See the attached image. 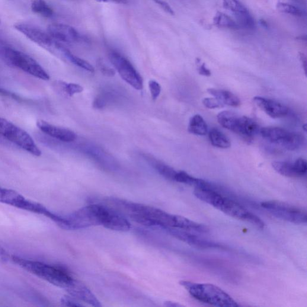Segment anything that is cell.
<instances>
[{
    "mask_svg": "<svg viewBox=\"0 0 307 307\" xmlns=\"http://www.w3.org/2000/svg\"><path fill=\"white\" fill-rule=\"evenodd\" d=\"M194 194L197 199L233 218L250 223L259 229H264L265 224L259 217L241 204L222 196L217 188H195Z\"/></svg>",
    "mask_w": 307,
    "mask_h": 307,
    "instance_id": "obj_1",
    "label": "cell"
},
{
    "mask_svg": "<svg viewBox=\"0 0 307 307\" xmlns=\"http://www.w3.org/2000/svg\"><path fill=\"white\" fill-rule=\"evenodd\" d=\"M114 201L118 206L123 208L129 214L131 219L140 225L156 227L163 230L168 228H174L175 227L177 216L143 204L119 200Z\"/></svg>",
    "mask_w": 307,
    "mask_h": 307,
    "instance_id": "obj_2",
    "label": "cell"
},
{
    "mask_svg": "<svg viewBox=\"0 0 307 307\" xmlns=\"http://www.w3.org/2000/svg\"><path fill=\"white\" fill-rule=\"evenodd\" d=\"M11 260L19 267L53 285L67 289L73 278L62 268L39 261L10 255Z\"/></svg>",
    "mask_w": 307,
    "mask_h": 307,
    "instance_id": "obj_3",
    "label": "cell"
},
{
    "mask_svg": "<svg viewBox=\"0 0 307 307\" xmlns=\"http://www.w3.org/2000/svg\"><path fill=\"white\" fill-rule=\"evenodd\" d=\"M181 286L194 299L201 302L219 307H237V302L221 288L213 284L181 281Z\"/></svg>",
    "mask_w": 307,
    "mask_h": 307,
    "instance_id": "obj_4",
    "label": "cell"
},
{
    "mask_svg": "<svg viewBox=\"0 0 307 307\" xmlns=\"http://www.w3.org/2000/svg\"><path fill=\"white\" fill-rule=\"evenodd\" d=\"M0 134L14 145L36 157L41 155V151L32 137L21 127L11 121L0 117Z\"/></svg>",
    "mask_w": 307,
    "mask_h": 307,
    "instance_id": "obj_5",
    "label": "cell"
},
{
    "mask_svg": "<svg viewBox=\"0 0 307 307\" xmlns=\"http://www.w3.org/2000/svg\"><path fill=\"white\" fill-rule=\"evenodd\" d=\"M3 57L10 65L36 78L48 81L50 76L39 63L30 56L9 47L3 48Z\"/></svg>",
    "mask_w": 307,
    "mask_h": 307,
    "instance_id": "obj_6",
    "label": "cell"
},
{
    "mask_svg": "<svg viewBox=\"0 0 307 307\" xmlns=\"http://www.w3.org/2000/svg\"><path fill=\"white\" fill-rule=\"evenodd\" d=\"M104 206L93 204L82 208L66 216V230H77L101 226Z\"/></svg>",
    "mask_w": 307,
    "mask_h": 307,
    "instance_id": "obj_7",
    "label": "cell"
},
{
    "mask_svg": "<svg viewBox=\"0 0 307 307\" xmlns=\"http://www.w3.org/2000/svg\"><path fill=\"white\" fill-rule=\"evenodd\" d=\"M259 133L269 142L276 144L289 151L298 149L304 142V139L301 134L289 132L283 128L264 127L260 129Z\"/></svg>",
    "mask_w": 307,
    "mask_h": 307,
    "instance_id": "obj_8",
    "label": "cell"
},
{
    "mask_svg": "<svg viewBox=\"0 0 307 307\" xmlns=\"http://www.w3.org/2000/svg\"><path fill=\"white\" fill-rule=\"evenodd\" d=\"M261 206L278 219L296 225L306 223V211L302 208L275 200L263 201Z\"/></svg>",
    "mask_w": 307,
    "mask_h": 307,
    "instance_id": "obj_9",
    "label": "cell"
},
{
    "mask_svg": "<svg viewBox=\"0 0 307 307\" xmlns=\"http://www.w3.org/2000/svg\"><path fill=\"white\" fill-rule=\"evenodd\" d=\"M16 30L20 32L28 39L36 43L43 49L57 56H59L62 45L45 32L36 25L29 24H18L15 25Z\"/></svg>",
    "mask_w": 307,
    "mask_h": 307,
    "instance_id": "obj_10",
    "label": "cell"
},
{
    "mask_svg": "<svg viewBox=\"0 0 307 307\" xmlns=\"http://www.w3.org/2000/svg\"><path fill=\"white\" fill-rule=\"evenodd\" d=\"M109 59L124 81L137 90L142 89L143 82L142 76L129 60L114 50L109 54Z\"/></svg>",
    "mask_w": 307,
    "mask_h": 307,
    "instance_id": "obj_11",
    "label": "cell"
},
{
    "mask_svg": "<svg viewBox=\"0 0 307 307\" xmlns=\"http://www.w3.org/2000/svg\"><path fill=\"white\" fill-rule=\"evenodd\" d=\"M0 203L43 216L47 210L42 204L26 199L18 192L2 187H0Z\"/></svg>",
    "mask_w": 307,
    "mask_h": 307,
    "instance_id": "obj_12",
    "label": "cell"
},
{
    "mask_svg": "<svg viewBox=\"0 0 307 307\" xmlns=\"http://www.w3.org/2000/svg\"><path fill=\"white\" fill-rule=\"evenodd\" d=\"M47 32L54 40L60 43L72 44L81 39L78 31L69 25L52 24L47 27Z\"/></svg>",
    "mask_w": 307,
    "mask_h": 307,
    "instance_id": "obj_13",
    "label": "cell"
},
{
    "mask_svg": "<svg viewBox=\"0 0 307 307\" xmlns=\"http://www.w3.org/2000/svg\"><path fill=\"white\" fill-rule=\"evenodd\" d=\"M165 230L172 236H175V238L180 239L193 247L200 248H223V246L217 243L200 238V236L194 235L190 232L186 231V230L172 228H166Z\"/></svg>",
    "mask_w": 307,
    "mask_h": 307,
    "instance_id": "obj_14",
    "label": "cell"
},
{
    "mask_svg": "<svg viewBox=\"0 0 307 307\" xmlns=\"http://www.w3.org/2000/svg\"><path fill=\"white\" fill-rule=\"evenodd\" d=\"M272 166L278 174L286 177H301L306 174L307 163L305 160L300 158L295 162H274Z\"/></svg>",
    "mask_w": 307,
    "mask_h": 307,
    "instance_id": "obj_15",
    "label": "cell"
},
{
    "mask_svg": "<svg viewBox=\"0 0 307 307\" xmlns=\"http://www.w3.org/2000/svg\"><path fill=\"white\" fill-rule=\"evenodd\" d=\"M105 228L115 231L127 232L131 228L129 221L122 214L105 206L102 225Z\"/></svg>",
    "mask_w": 307,
    "mask_h": 307,
    "instance_id": "obj_16",
    "label": "cell"
},
{
    "mask_svg": "<svg viewBox=\"0 0 307 307\" xmlns=\"http://www.w3.org/2000/svg\"><path fill=\"white\" fill-rule=\"evenodd\" d=\"M37 126L41 132L53 138L63 142H74L77 139L76 134L73 131L54 126L43 120H38Z\"/></svg>",
    "mask_w": 307,
    "mask_h": 307,
    "instance_id": "obj_17",
    "label": "cell"
},
{
    "mask_svg": "<svg viewBox=\"0 0 307 307\" xmlns=\"http://www.w3.org/2000/svg\"><path fill=\"white\" fill-rule=\"evenodd\" d=\"M66 290L70 295L92 306H101L100 301L85 284L73 279Z\"/></svg>",
    "mask_w": 307,
    "mask_h": 307,
    "instance_id": "obj_18",
    "label": "cell"
},
{
    "mask_svg": "<svg viewBox=\"0 0 307 307\" xmlns=\"http://www.w3.org/2000/svg\"><path fill=\"white\" fill-rule=\"evenodd\" d=\"M253 100L261 110L271 118H283L289 113V109L285 105L272 99L257 96L253 98Z\"/></svg>",
    "mask_w": 307,
    "mask_h": 307,
    "instance_id": "obj_19",
    "label": "cell"
},
{
    "mask_svg": "<svg viewBox=\"0 0 307 307\" xmlns=\"http://www.w3.org/2000/svg\"><path fill=\"white\" fill-rule=\"evenodd\" d=\"M259 125L255 121L247 117H239L234 133L246 138L250 139L259 133Z\"/></svg>",
    "mask_w": 307,
    "mask_h": 307,
    "instance_id": "obj_20",
    "label": "cell"
},
{
    "mask_svg": "<svg viewBox=\"0 0 307 307\" xmlns=\"http://www.w3.org/2000/svg\"><path fill=\"white\" fill-rule=\"evenodd\" d=\"M207 91L219 100L223 105L237 107L241 104L239 98L232 92L225 90V89L214 88L208 89Z\"/></svg>",
    "mask_w": 307,
    "mask_h": 307,
    "instance_id": "obj_21",
    "label": "cell"
},
{
    "mask_svg": "<svg viewBox=\"0 0 307 307\" xmlns=\"http://www.w3.org/2000/svg\"><path fill=\"white\" fill-rule=\"evenodd\" d=\"M188 130L190 133L195 135H206L208 133L207 124L200 115H195L191 118Z\"/></svg>",
    "mask_w": 307,
    "mask_h": 307,
    "instance_id": "obj_22",
    "label": "cell"
},
{
    "mask_svg": "<svg viewBox=\"0 0 307 307\" xmlns=\"http://www.w3.org/2000/svg\"><path fill=\"white\" fill-rule=\"evenodd\" d=\"M239 117L232 112L224 111L217 115V121L221 126L234 132Z\"/></svg>",
    "mask_w": 307,
    "mask_h": 307,
    "instance_id": "obj_23",
    "label": "cell"
},
{
    "mask_svg": "<svg viewBox=\"0 0 307 307\" xmlns=\"http://www.w3.org/2000/svg\"><path fill=\"white\" fill-rule=\"evenodd\" d=\"M147 159L151 163L154 168L159 173V174H161L168 180L175 181V177L177 171H176L174 169L166 165L164 163L157 161L151 157H148Z\"/></svg>",
    "mask_w": 307,
    "mask_h": 307,
    "instance_id": "obj_24",
    "label": "cell"
},
{
    "mask_svg": "<svg viewBox=\"0 0 307 307\" xmlns=\"http://www.w3.org/2000/svg\"><path fill=\"white\" fill-rule=\"evenodd\" d=\"M209 138L211 144L217 148L226 149L229 148L231 145L228 137L215 128L210 130Z\"/></svg>",
    "mask_w": 307,
    "mask_h": 307,
    "instance_id": "obj_25",
    "label": "cell"
},
{
    "mask_svg": "<svg viewBox=\"0 0 307 307\" xmlns=\"http://www.w3.org/2000/svg\"><path fill=\"white\" fill-rule=\"evenodd\" d=\"M175 181L189 185L195 188H204L207 184V181L192 177L184 171L177 172L175 175Z\"/></svg>",
    "mask_w": 307,
    "mask_h": 307,
    "instance_id": "obj_26",
    "label": "cell"
},
{
    "mask_svg": "<svg viewBox=\"0 0 307 307\" xmlns=\"http://www.w3.org/2000/svg\"><path fill=\"white\" fill-rule=\"evenodd\" d=\"M213 24L215 26L220 28L236 30L239 28L238 24L235 21L222 12L217 13L213 19Z\"/></svg>",
    "mask_w": 307,
    "mask_h": 307,
    "instance_id": "obj_27",
    "label": "cell"
},
{
    "mask_svg": "<svg viewBox=\"0 0 307 307\" xmlns=\"http://www.w3.org/2000/svg\"><path fill=\"white\" fill-rule=\"evenodd\" d=\"M63 59H65L70 62H71L73 65H76L81 68L86 70V71L93 73L94 72V69L90 63H89L86 61L81 59L78 57H77L70 52L69 49L65 48L63 53Z\"/></svg>",
    "mask_w": 307,
    "mask_h": 307,
    "instance_id": "obj_28",
    "label": "cell"
},
{
    "mask_svg": "<svg viewBox=\"0 0 307 307\" xmlns=\"http://www.w3.org/2000/svg\"><path fill=\"white\" fill-rule=\"evenodd\" d=\"M31 8L35 14L44 18H50L54 15L53 9L44 0H34Z\"/></svg>",
    "mask_w": 307,
    "mask_h": 307,
    "instance_id": "obj_29",
    "label": "cell"
},
{
    "mask_svg": "<svg viewBox=\"0 0 307 307\" xmlns=\"http://www.w3.org/2000/svg\"><path fill=\"white\" fill-rule=\"evenodd\" d=\"M237 24L239 27L248 29V30H254L255 28V22L253 18L251 17L248 11L235 14Z\"/></svg>",
    "mask_w": 307,
    "mask_h": 307,
    "instance_id": "obj_30",
    "label": "cell"
},
{
    "mask_svg": "<svg viewBox=\"0 0 307 307\" xmlns=\"http://www.w3.org/2000/svg\"><path fill=\"white\" fill-rule=\"evenodd\" d=\"M223 7L235 14L248 11L238 0H223Z\"/></svg>",
    "mask_w": 307,
    "mask_h": 307,
    "instance_id": "obj_31",
    "label": "cell"
},
{
    "mask_svg": "<svg viewBox=\"0 0 307 307\" xmlns=\"http://www.w3.org/2000/svg\"><path fill=\"white\" fill-rule=\"evenodd\" d=\"M277 9L278 11L284 13V14L299 16V17H300L303 14L301 10L295 7V6L287 4V3H278Z\"/></svg>",
    "mask_w": 307,
    "mask_h": 307,
    "instance_id": "obj_32",
    "label": "cell"
},
{
    "mask_svg": "<svg viewBox=\"0 0 307 307\" xmlns=\"http://www.w3.org/2000/svg\"><path fill=\"white\" fill-rule=\"evenodd\" d=\"M60 85L62 86L63 91L67 95L70 96V97H72V96L75 94L81 93V92L84 91V88H83L81 85L74 84V83L62 82H60Z\"/></svg>",
    "mask_w": 307,
    "mask_h": 307,
    "instance_id": "obj_33",
    "label": "cell"
},
{
    "mask_svg": "<svg viewBox=\"0 0 307 307\" xmlns=\"http://www.w3.org/2000/svg\"><path fill=\"white\" fill-rule=\"evenodd\" d=\"M148 84L151 97L154 100H156L159 97L160 94H161V86L160 85L158 82L153 81V80L149 81Z\"/></svg>",
    "mask_w": 307,
    "mask_h": 307,
    "instance_id": "obj_34",
    "label": "cell"
},
{
    "mask_svg": "<svg viewBox=\"0 0 307 307\" xmlns=\"http://www.w3.org/2000/svg\"><path fill=\"white\" fill-rule=\"evenodd\" d=\"M61 303L64 306H83L81 302L78 299L75 297L69 296H65L61 299Z\"/></svg>",
    "mask_w": 307,
    "mask_h": 307,
    "instance_id": "obj_35",
    "label": "cell"
},
{
    "mask_svg": "<svg viewBox=\"0 0 307 307\" xmlns=\"http://www.w3.org/2000/svg\"><path fill=\"white\" fill-rule=\"evenodd\" d=\"M202 103L204 107L209 109H216L224 107V105L215 97L204 98Z\"/></svg>",
    "mask_w": 307,
    "mask_h": 307,
    "instance_id": "obj_36",
    "label": "cell"
},
{
    "mask_svg": "<svg viewBox=\"0 0 307 307\" xmlns=\"http://www.w3.org/2000/svg\"><path fill=\"white\" fill-rule=\"evenodd\" d=\"M98 68L100 69L102 74L108 77H113L115 75V70L107 66L101 60H98Z\"/></svg>",
    "mask_w": 307,
    "mask_h": 307,
    "instance_id": "obj_37",
    "label": "cell"
},
{
    "mask_svg": "<svg viewBox=\"0 0 307 307\" xmlns=\"http://www.w3.org/2000/svg\"><path fill=\"white\" fill-rule=\"evenodd\" d=\"M0 95L5 96V97L11 98L14 100H17L19 102H28V100H25V99L22 98L17 94L14 93L8 90H6L5 89L0 88Z\"/></svg>",
    "mask_w": 307,
    "mask_h": 307,
    "instance_id": "obj_38",
    "label": "cell"
},
{
    "mask_svg": "<svg viewBox=\"0 0 307 307\" xmlns=\"http://www.w3.org/2000/svg\"><path fill=\"white\" fill-rule=\"evenodd\" d=\"M154 2L156 3L157 5H158L160 7H161L163 11L167 12L168 14H170L171 15H174L175 12L174 10L172 9L170 6L168 4V3H166L165 1H163V0H152Z\"/></svg>",
    "mask_w": 307,
    "mask_h": 307,
    "instance_id": "obj_39",
    "label": "cell"
},
{
    "mask_svg": "<svg viewBox=\"0 0 307 307\" xmlns=\"http://www.w3.org/2000/svg\"><path fill=\"white\" fill-rule=\"evenodd\" d=\"M198 72L200 75L204 76H210L211 75L210 70L207 68L204 63L200 64L199 68H198Z\"/></svg>",
    "mask_w": 307,
    "mask_h": 307,
    "instance_id": "obj_40",
    "label": "cell"
},
{
    "mask_svg": "<svg viewBox=\"0 0 307 307\" xmlns=\"http://www.w3.org/2000/svg\"><path fill=\"white\" fill-rule=\"evenodd\" d=\"M0 258L5 262L9 261L10 259V255L8 252L4 248H3L1 246H0Z\"/></svg>",
    "mask_w": 307,
    "mask_h": 307,
    "instance_id": "obj_41",
    "label": "cell"
},
{
    "mask_svg": "<svg viewBox=\"0 0 307 307\" xmlns=\"http://www.w3.org/2000/svg\"><path fill=\"white\" fill-rule=\"evenodd\" d=\"M99 3H113L115 4H126L127 0H95Z\"/></svg>",
    "mask_w": 307,
    "mask_h": 307,
    "instance_id": "obj_42",
    "label": "cell"
},
{
    "mask_svg": "<svg viewBox=\"0 0 307 307\" xmlns=\"http://www.w3.org/2000/svg\"><path fill=\"white\" fill-rule=\"evenodd\" d=\"M299 58L300 62H301L303 68L304 69L305 73H306V58L305 54L303 53L299 54Z\"/></svg>",
    "mask_w": 307,
    "mask_h": 307,
    "instance_id": "obj_43",
    "label": "cell"
},
{
    "mask_svg": "<svg viewBox=\"0 0 307 307\" xmlns=\"http://www.w3.org/2000/svg\"><path fill=\"white\" fill-rule=\"evenodd\" d=\"M259 23H260V24L261 25V26L262 27H264V28L267 29L269 27L268 22L266 21H265V19H260V20H259Z\"/></svg>",
    "mask_w": 307,
    "mask_h": 307,
    "instance_id": "obj_44",
    "label": "cell"
},
{
    "mask_svg": "<svg viewBox=\"0 0 307 307\" xmlns=\"http://www.w3.org/2000/svg\"><path fill=\"white\" fill-rule=\"evenodd\" d=\"M165 305L167 306H181L182 305L178 304L177 303L172 302H165Z\"/></svg>",
    "mask_w": 307,
    "mask_h": 307,
    "instance_id": "obj_45",
    "label": "cell"
},
{
    "mask_svg": "<svg viewBox=\"0 0 307 307\" xmlns=\"http://www.w3.org/2000/svg\"><path fill=\"white\" fill-rule=\"evenodd\" d=\"M293 2L297 3V4H300L301 5H305V0H292Z\"/></svg>",
    "mask_w": 307,
    "mask_h": 307,
    "instance_id": "obj_46",
    "label": "cell"
}]
</instances>
